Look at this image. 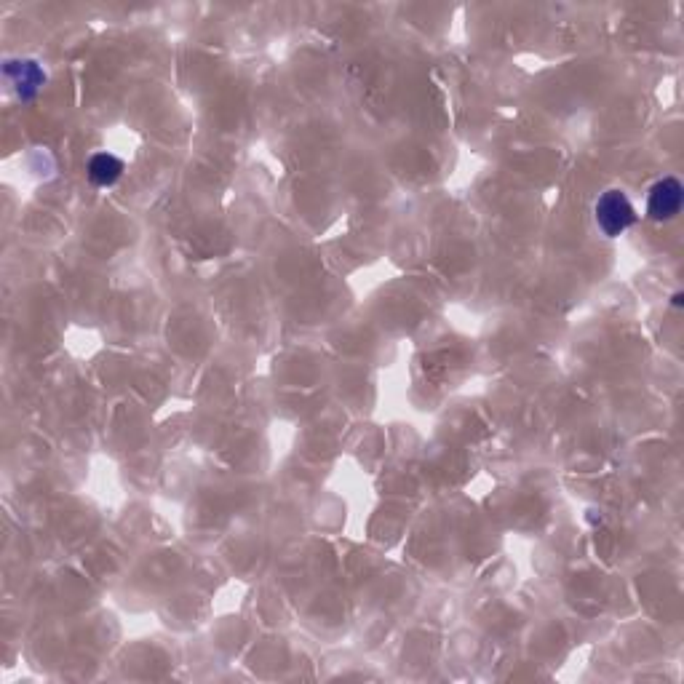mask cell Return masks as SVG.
Segmentation results:
<instances>
[{
  "label": "cell",
  "mask_w": 684,
  "mask_h": 684,
  "mask_svg": "<svg viewBox=\"0 0 684 684\" xmlns=\"http://www.w3.org/2000/svg\"><path fill=\"white\" fill-rule=\"evenodd\" d=\"M682 302H684V294H682V292H676V294H674V300H671V305H674V308H682Z\"/></svg>",
  "instance_id": "5b68a950"
},
{
  "label": "cell",
  "mask_w": 684,
  "mask_h": 684,
  "mask_svg": "<svg viewBox=\"0 0 684 684\" xmlns=\"http://www.w3.org/2000/svg\"><path fill=\"white\" fill-rule=\"evenodd\" d=\"M684 204V188L676 177H663L650 188V198H647V214L655 222L674 220L676 214L682 212Z\"/></svg>",
  "instance_id": "7a4b0ae2"
},
{
  "label": "cell",
  "mask_w": 684,
  "mask_h": 684,
  "mask_svg": "<svg viewBox=\"0 0 684 684\" xmlns=\"http://www.w3.org/2000/svg\"><path fill=\"white\" fill-rule=\"evenodd\" d=\"M6 78L11 81L17 97L22 102H33L38 97V91L43 89L46 83V73L41 70V65L35 59H14V62H6Z\"/></svg>",
  "instance_id": "3957f363"
},
{
  "label": "cell",
  "mask_w": 684,
  "mask_h": 684,
  "mask_svg": "<svg viewBox=\"0 0 684 684\" xmlns=\"http://www.w3.org/2000/svg\"><path fill=\"white\" fill-rule=\"evenodd\" d=\"M596 225L602 230L607 238L623 236L626 230H631L636 225V209L634 204L628 201V196L623 190H607L602 193V198L596 201Z\"/></svg>",
  "instance_id": "6da1fadb"
},
{
  "label": "cell",
  "mask_w": 684,
  "mask_h": 684,
  "mask_svg": "<svg viewBox=\"0 0 684 684\" xmlns=\"http://www.w3.org/2000/svg\"><path fill=\"white\" fill-rule=\"evenodd\" d=\"M86 174H89L91 185H97V188H113L115 182L123 177V161L110 153L91 155L89 166H86Z\"/></svg>",
  "instance_id": "277c9868"
}]
</instances>
